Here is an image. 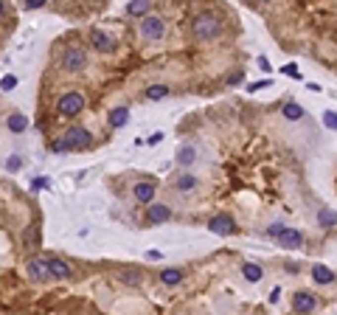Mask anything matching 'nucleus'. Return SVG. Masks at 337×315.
I'll list each match as a JSON object with an SVG mask.
<instances>
[{
  "mask_svg": "<svg viewBox=\"0 0 337 315\" xmlns=\"http://www.w3.org/2000/svg\"><path fill=\"white\" fill-rule=\"evenodd\" d=\"M219 34H222V20L216 17L214 11H202V14L191 20V37L197 43H211Z\"/></svg>",
  "mask_w": 337,
  "mask_h": 315,
  "instance_id": "f257e3e1",
  "label": "nucleus"
},
{
  "mask_svg": "<svg viewBox=\"0 0 337 315\" xmlns=\"http://www.w3.org/2000/svg\"><path fill=\"white\" fill-rule=\"evenodd\" d=\"M85 96L79 93V90H68V93H62L59 102H56V110H59L62 118H76L82 110H85Z\"/></svg>",
  "mask_w": 337,
  "mask_h": 315,
  "instance_id": "f03ea898",
  "label": "nucleus"
},
{
  "mask_svg": "<svg viewBox=\"0 0 337 315\" xmlns=\"http://www.w3.org/2000/svg\"><path fill=\"white\" fill-rule=\"evenodd\" d=\"M138 31L146 43H160L163 34H166V23H163V17H157V14H146V17H141Z\"/></svg>",
  "mask_w": 337,
  "mask_h": 315,
  "instance_id": "7ed1b4c3",
  "label": "nucleus"
},
{
  "mask_svg": "<svg viewBox=\"0 0 337 315\" xmlns=\"http://www.w3.org/2000/svg\"><path fill=\"white\" fill-rule=\"evenodd\" d=\"M85 68H87V53L79 45L65 48V53H62V70L65 73H82Z\"/></svg>",
  "mask_w": 337,
  "mask_h": 315,
  "instance_id": "20e7f679",
  "label": "nucleus"
},
{
  "mask_svg": "<svg viewBox=\"0 0 337 315\" xmlns=\"http://www.w3.org/2000/svg\"><path fill=\"white\" fill-rule=\"evenodd\" d=\"M208 231L216 236H234L236 234V222L231 214H214L208 219Z\"/></svg>",
  "mask_w": 337,
  "mask_h": 315,
  "instance_id": "39448f33",
  "label": "nucleus"
},
{
  "mask_svg": "<svg viewBox=\"0 0 337 315\" xmlns=\"http://www.w3.org/2000/svg\"><path fill=\"white\" fill-rule=\"evenodd\" d=\"M65 138L70 141V149H90L93 147V135H90V130H85V127H68V130H65Z\"/></svg>",
  "mask_w": 337,
  "mask_h": 315,
  "instance_id": "423d86ee",
  "label": "nucleus"
},
{
  "mask_svg": "<svg viewBox=\"0 0 337 315\" xmlns=\"http://www.w3.org/2000/svg\"><path fill=\"white\" fill-rule=\"evenodd\" d=\"M146 225H163V222H169L172 219V209L169 206H163V203H149L146 206Z\"/></svg>",
  "mask_w": 337,
  "mask_h": 315,
  "instance_id": "0eeeda50",
  "label": "nucleus"
},
{
  "mask_svg": "<svg viewBox=\"0 0 337 315\" xmlns=\"http://www.w3.org/2000/svg\"><path fill=\"white\" fill-rule=\"evenodd\" d=\"M90 45H93L98 53H115L118 51L115 40H112L110 34H104L101 28H93V31H90Z\"/></svg>",
  "mask_w": 337,
  "mask_h": 315,
  "instance_id": "6e6552de",
  "label": "nucleus"
},
{
  "mask_svg": "<svg viewBox=\"0 0 337 315\" xmlns=\"http://www.w3.org/2000/svg\"><path fill=\"white\" fill-rule=\"evenodd\" d=\"M292 310L295 313H315L318 310V298L312 296L309 290H298L292 296Z\"/></svg>",
  "mask_w": 337,
  "mask_h": 315,
  "instance_id": "1a4fd4ad",
  "label": "nucleus"
},
{
  "mask_svg": "<svg viewBox=\"0 0 337 315\" xmlns=\"http://www.w3.org/2000/svg\"><path fill=\"white\" fill-rule=\"evenodd\" d=\"M45 262H48V273H51V279L65 281V279H70V276H73V267H70L65 259H59V256H48Z\"/></svg>",
  "mask_w": 337,
  "mask_h": 315,
  "instance_id": "9d476101",
  "label": "nucleus"
},
{
  "mask_svg": "<svg viewBox=\"0 0 337 315\" xmlns=\"http://www.w3.org/2000/svg\"><path fill=\"white\" fill-rule=\"evenodd\" d=\"M28 279L31 281H48L51 279V273H48V262H45L43 256H34V259H28Z\"/></svg>",
  "mask_w": 337,
  "mask_h": 315,
  "instance_id": "9b49d317",
  "label": "nucleus"
},
{
  "mask_svg": "<svg viewBox=\"0 0 337 315\" xmlns=\"http://www.w3.org/2000/svg\"><path fill=\"white\" fill-rule=\"evenodd\" d=\"M276 239H278V245H281V248H289V251H295V248H301V245H303V234H301V231H295V228H287V225H284V231H281Z\"/></svg>",
  "mask_w": 337,
  "mask_h": 315,
  "instance_id": "f8f14e48",
  "label": "nucleus"
},
{
  "mask_svg": "<svg viewBox=\"0 0 337 315\" xmlns=\"http://www.w3.org/2000/svg\"><path fill=\"white\" fill-rule=\"evenodd\" d=\"M155 183H146V180H141V183H135L132 186V197L138 203H144V206H149V203L155 200Z\"/></svg>",
  "mask_w": 337,
  "mask_h": 315,
  "instance_id": "ddd939ff",
  "label": "nucleus"
},
{
  "mask_svg": "<svg viewBox=\"0 0 337 315\" xmlns=\"http://www.w3.org/2000/svg\"><path fill=\"white\" fill-rule=\"evenodd\" d=\"M107 124H110L112 130H121L130 124V107H112L110 115H107Z\"/></svg>",
  "mask_w": 337,
  "mask_h": 315,
  "instance_id": "4468645a",
  "label": "nucleus"
},
{
  "mask_svg": "<svg viewBox=\"0 0 337 315\" xmlns=\"http://www.w3.org/2000/svg\"><path fill=\"white\" fill-rule=\"evenodd\" d=\"M312 281L326 287V284H332V281H335V270H329L326 264H312Z\"/></svg>",
  "mask_w": 337,
  "mask_h": 315,
  "instance_id": "2eb2a0df",
  "label": "nucleus"
},
{
  "mask_svg": "<svg viewBox=\"0 0 337 315\" xmlns=\"http://www.w3.org/2000/svg\"><path fill=\"white\" fill-rule=\"evenodd\" d=\"M152 9V0H130L127 3V14L130 17H146Z\"/></svg>",
  "mask_w": 337,
  "mask_h": 315,
  "instance_id": "dca6fc26",
  "label": "nucleus"
},
{
  "mask_svg": "<svg viewBox=\"0 0 337 315\" xmlns=\"http://www.w3.org/2000/svg\"><path fill=\"white\" fill-rule=\"evenodd\" d=\"M6 127H9V132H14V135H20V132L28 130V118L23 113H11L9 118H6Z\"/></svg>",
  "mask_w": 337,
  "mask_h": 315,
  "instance_id": "f3484780",
  "label": "nucleus"
},
{
  "mask_svg": "<svg viewBox=\"0 0 337 315\" xmlns=\"http://www.w3.org/2000/svg\"><path fill=\"white\" fill-rule=\"evenodd\" d=\"M183 276H186V273H183L180 267H166V270H160V281H163L166 287H177L183 281Z\"/></svg>",
  "mask_w": 337,
  "mask_h": 315,
  "instance_id": "a211bd4d",
  "label": "nucleus"
},
{
  "mask_svg": "<svg viewBox=\"0 0 337 315\" xmlns=\"http://www.w3.org/2000/svg\"><path fill=\"white\" fill-rule=\"evenodd\" d=\"M303 113H306V110H303V107L298 105V102H287V105L281 107V115H284L287 121H301Z\"/></svg>",
  "mask_w": 337,
  "mask_h": 315,
  "instance_id": "6ab92c4d",
  "label": "nucleus"
},
{
  "mask_svg": "<svg viewBox=\"0 0 337 315\" xmlns=\"http://www.w3.org/2000/svg\"><path fill=\"white\" fill-rule=\"evenodd\" d=\"M242 276L250 281V284H259V281L264 279V270H261L256 262H247V264H242Z\"/></svg>",
  "mask_w": 337,
  "mask_h": 315,
  "instance_id": "aec40b11",
  "label": "nucleus"
},
{
  "mask_svg": "<svg viewBox=\"0 0 337 315\" xmlns=\"http://www.w3.org/2000/svg\"><path fill=\"white\" fill-rule=\"evenodd\" d=\"M166 96H169V85H152V88H146V93H144L146 102H163Z\"/></svg>",
  "mask_w": 337,
  "mask_h": 315,
  "instance_id": "412c9836",
  "label": "nucleus"
},
{
  "mask_svg": "<svg viewBox=\"0 0 337 315\" xmlns=\"http://www.w3.org/2000/svg\"><path fill=\"white\" fill-rule=\"evenodd\" d=\"M174 186H177V192H194V189H197V177L191 175V172H183V175L174 180Z\"/></svg>",
  "mask_w": 337,
  "mask_h": 315,
  "instance_id": "4be33fe9",
  "label": "nucleus"
},
{
  "mask_svg": "<svg viewBox=\"0 0 337 315\" xmlns=\"http://www.w3.org/2000/svg\"><path fill=\"white\" fill-rule=\"evenodd\" d=\"M318 225H320V228H332V225H337V211H332V209H320V211H318Z\"/></svg>",
  "mask_w": 337,
  "mask_h": 315,
  "instance_id": "5701e85b",
  "label": "nucleus"
},
{
  "mask_svg": "<svg viewBox=\"0 0 337 315\" xmlns=\"http://www.w3.org/2000/svg\"><path fill=\"white\" fill-rule=\"evenodd\" d=\"M194 160H197V149L194 147H183L180 152H177V163H180V166H191Z\"/></svg>",
  "mask_w": 337,
  "mask_h": 315,
  "instance_id": "b1692460",
  "label": "nucleus"
},
{
  "mask_svg": "<svg viewBox=\"0 0 337 315\" xmlns=\"http://www.w3.org/2000/svg\"><path fill=\"white\" fill-rule=\"evenodd\" d=\"M23 242H26V248H34L37 242H40V231H37L34 225H28L26 234H23Z\"/></svg>",
  "mask_w": 337,
  "mask_h": 315,
  "instance_id": "393cba45",
  "label": "nucleus"
},
{
  "mask_svg": "<svg viewBox=\"0 0 337 315\" xmlns=\"http://www.w3.org/2000/svg\"><path fill=\"white\" fill-rule=\"evenodd\" d=\"M320 121H323V127H326V130H335L337 132V113H335V110H326V113L320 115Z\"/></svg>",
  "mask_w": 337,
  "mask_h": 315,
  "instance_id": "a878e982",
  "label": "nucleus"
},
{
  "mask_svg": "<svg viewBox=\"0 0 337 315\" xmlns=\"http://www.w3.org/2000/svg\"><path fill=\"white\" fill-rule=\"evenodd\" d=\"M51 152H56V155H62V152H70V141L62 135V138H56L51 144Z\"/></svg>",
  "mask_w": 337,
  "mask_h": 315,
  "instance_id": "bb28decb",
  "label": "nucleus"
},
{
  "mask_svg": "<svg viewBox=\"0 0 337 315\" xmlns=\"http://www.w3.org/2000/svg\"><path fill=\"white\" fill-rule=\"evenodd\" d=\"M121 281H124V284H130V287H138V284H141V273L138 270H127V273H121Z\"/></svg>",
  "mask_w": 337,
  "mask_h": 315,
  "instance_id": "cd10ccee",
  "label": "nucleus"
},
{
  "mask_svg": "<svg viewBox=\"0 0 337 315\" xmlns=\"http://www.w3.org/2000/svg\"><path fill=\"white\" fill-rule=\"evenodd\" d=\"M14 88H17V76H14V73H9V76L0 79V90H6V93H9V90H14Z\"/></svg>",
  "mask_w": 337,
  "mask_h": 315,
  "instance_id": "c85d7f7f",
  "label": "nucleus"
},
{
  "mask_svg": "<svg viewBox=\"0 0 337 315\" xmlns=\"http://www.w3.org/2000/svg\"><path fill=\"white\" fill-rule=\"evenodd\" d=\"M6 169H9V172H17V169H23V160H20L17 155H11L9 160H6Z\"/></svg>",
  "mask_w": 337,
  "mask_h": 315,
  "instance_id": "c756f323",
  "label": "nucleus"
},
{
  "mask_svg": "<svg viewBox=\"0 0 337 315\" xmlns=\"http://www.w3.org/2000/svg\"><path fill=\"white\" fill-rule=\"evenodd\" d=\"M40 189H48V177H37V180H31V192H40Z\"/></svg>",
  "mask_w": 337,
  "mask_h": 315,
  "instance_id": "7c9ffc66",
  "label": "nucleus"
},
{
  "mask_svg": "<svg viewBox=\"0 0 337 315\" xmlns=\"http://www.w3.org/2000/svg\"><path fill=\"white\" fill-rule=\"evenodd\" d=\"M261 88H270V79H261V82H253V85H247V90H261Z\"/></svg>",
  "mask_w": 337,
  "mask_h": 315,
  "instance_id": "2f4dec72",
  "label": "nucleus"
},
{
  "mask_svg": "<svg viewBox=\"0 0 337 315\" xmlns=\"http://www.w3.org/2000/svg\"><path fill=\"white\" fill-rule=\"evenodd\" d=\"M281 231H284V222H273V225L267 228V234H270V236H278Z\"/></svg>",
  "mask_w": 337,
  "mask_h": 315,
  "instance_id": "473e14b6",
  "label": "nucleus"
},
{
  "mask_svg": "<svg viewBox=\"0 0 337 315\" xmlns=\"http://www.w3.org/2000/svg\"><path fill=\"white\" fill-rule=\"evenodd\" d=\"M45 3H48V0H26V9H31V11H34V9H43Z\"/></svg>",
  "mask_w": 337,
  "mask_h": 315,
  "instance_id": "72a5a7b5",
  "label": "nucleus"
},
{
  "mask_svg": "<svg viewBox=\"0 0 337 315\" xmlns=\"http://www.w3.org/2000/svg\"><path fill=\"white\" fill-rule=\"evenodd\" d=\"M284 73H287V76H295V79H301V73H298V68H295V65H284Z\"/></svg>",
  "mask_w": 337,
  "mask_h": 315,
  "instance_id": "f704fd0d",
  "label": "nucleus"
},
{
  "mask_svg": "<svg viewBox=\"0 0 337 315\" xmlns=\"http://www.w3.org/2000/svg\"><path fill=\"white\" fill-rule=\"evenodd\" d=\"M278 298H281V287H273V293H270V304H278Z\"/></svg>",
  "mask_w": 337,
  "mask_h": 315,
  "instance_id": "c9c22d12",
  "label": "nucleus"
},
{
  "mask_svg": "<svg viewBox=\"0 0 337 315\" xmlns=\"http://www.w3.org/2000/svg\"><path fill=\"white\" fill-rule=\"evenodd\" d=\"M259 68H261V70H270L273 65H270V59H267V56H259Z\"/></svg>",
  "mask_w": 337,
  "mask_h": 315,
  "instance_id": "e433bc0d",
  "label": "nucleus"
},
{
  "mask_svg": "<svg viewBox=\"0 0 337 315\" xmlns=\"http://www.w3.org/2000/svg\"><path fill=\"white\" fill-rule=\"evenodd\" d=\"M242 73H239V70H236V73H234V76H231V79H228V85H239V82H242Z\"/></svg>",
  "mask_w": 337,
  "mask_h": 315,
  "instance_id": "4c0bfd02",
  "label": "nucleus"
},
{
  "mask_svg": "<svg viewBox=\"0 0 337 315\" xmlns=\"http://www.w3.org/2000/svg\"><path fill=\"white\" fill-rule=\"evenodd\" d=\"M3 11H6V3H3V0H0V17H3Z\"/></svg>",
  "mask_w": 337,
  "mask_h": 315,
  "instance_id": "58836bf2",
  "label": "nucleus"
},
{
  "mask_svg": "<svg viewBox=\"0 0 337 315\" xmlns=\"http://www.w3.org/2000/svg\"><path fill=\"white\" fill-rule=\"evenodd\" d=\"M256 3H261V6H270V3H273V0H256Z\"/></svg>",
  "mask_w": 337,
  "mask_h": 315,
  "instance_id": "ea45409f",
  "label": "nucleus"
}]
</instances>
